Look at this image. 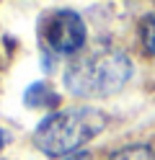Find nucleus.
Returning <instances> with one entry per match:
<instances>
[{"label":"nucleus","instance_id":"39448f33","mask_svg":"<svg viewBox=\"0 0 155 160\" xmlns=\"http://www.w3.org/2000/svg\"><path fill=\"white\" fill-rule=\"evenodd\" d=\"M109 160H155V150L147 145H127L116 152H111Z\"/></svg>","mask_w":155,"mask_h":160},{"label":"nucleus","instance_id":"6e6552de","mask_svg":"<svg viewBox=\"0 0 155 160\" xmlns=\"http://www.w3.org/2000/svg\"><path fill=\"white\" fill-rule=\"evenodd\" d=\"M67 160H88V155H72V158H67Z\"/></svg>","mask_w":155,"mask_h":160},{"label":"nucleus","instance_id":"7ed1b4c3","mask_svg":"<svg viewBox=\"0 0 155 160\" xmlns=\"http://www.w3.org/2000/svg\"><path fill=\"white\" fill-rule=\"evenodd\" d=\"M85 21L75 11H52L39 21V39L54 54H78L85 44Z\"/></svg>","mask_w":155,"mask_h":160},{"label":"nucleus","instance_id":"20e7f679","mask_svg":"<svg viewBox=\"0 0 155 160\" xmlns=\"http://www.w3.org/2000/svg\"><path fill=\"white\" fill-rule=\"evenodd\" d=\"M23 103L28 108H57L59 106V96L47 80H36V83H31L26 88Z\"/></svg>","mask_w":155,"mask_h":160},{"label":"nucleus","instance_id":"0eeeda50","mask_svg":"<svg viewBox=\"0 0 155 160\" xmlns=\"http://www.w3.org/2000/svg\"><path fill=\"white\" fill-rule=\"evenodd\" d=\"M10 139H13V137H10V132L0 127V150H5V147L10 145Z\"/></svg>","mask_w":155,"mask_h":160},{"label":"nucleus","instance_id":"f03ea898","mask_svg":"<svg viewBox=\"0 0 155 160\" xmlns=\"http://www.w3.org/2000/svg\"><path fill=\"white\" fill-rule=\"evenodd\" d=\"M106 127V114L93 106H75L49 114L39 122L34 132V145L49 158H65L88 145Z\"/></svg>","mask_w":155,"mask_h":160},{"label":"nucleus","instance_id":"f257e3e1","mask_svg":"<svg viewBox=\"0 0 155 160\" xmlns=\"http://www.w3.org/2000/svg\"><path fill=\"white\" fill-rule=\"evenodd\" d=\"M132 78V59L121 49L103 47L75 59L62 75L67 93L75 98H103L119 93Z\"/></svg>","mask_w":155,"mask_h":160},{"label":"nucleus","instance_id":"423d86ee","mask_svg":"<svg viewBox=\"0 0 155 160\" xmlns=\"http://www.w3.org/2000/svg\"><path fill=\"white\" fill-rule=\"evenodd\" d=\"M140 42H142L145 52H147L150 57H155V13L142 18V23H140Z\"/></svg>","mask_w":155,"mask_h":160}]
</instances>
